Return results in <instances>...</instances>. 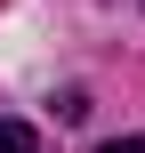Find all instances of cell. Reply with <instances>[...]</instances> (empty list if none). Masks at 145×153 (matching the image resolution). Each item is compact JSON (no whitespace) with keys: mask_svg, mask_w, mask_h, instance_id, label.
I'll list each match as a JSON object with an SVG mask.
<instances>
[{"mask_svg":"<svg viewBox=\"0 0 145 153\" xmlns=\"http://www.w3.org/2000/svg\"><path fill=\"white\" fill-rule=\"evenodd\" d=\"M0 153H40V137H32L24 121H0Z\"/></svg>","mask_w":145,"mask_h":153,"instance_id":"cell-1","label":"cell"},{"mask_svg":"<svg viewBox=\"0 0 145 153\" xmlns=\"http://www.w3.org/2000/svg\"><path fill=\"white\" fill-rule=\"evenodd\" d=\"M105 153H145V137H121V145H105Z\"/></svg>","mask_w":145,"mask_h":153,"instance_id":"cell-2","label":"cell"}]
</instances>
